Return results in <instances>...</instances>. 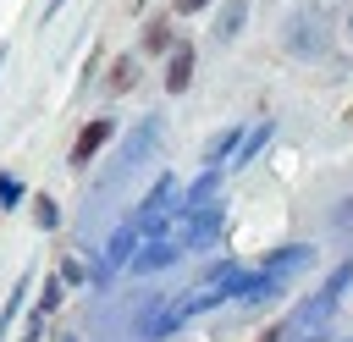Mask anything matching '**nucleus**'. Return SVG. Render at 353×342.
<instances>
[{"label":"nucleus","mask_w":353,"mask_h":342,"mask_svg":"<svg viewBox=\"0 0 353 342\" xmlns=\"http://www.w3.org/2000/svg\"><path fill=\"white\" fill-rule=\"evenodd\" d=\"M347 287H353V254H347V259H336V270H331L314 292H303V298L287 309V331L298 336V331L331 325V320H336V309H342V298H347Z\"/></svg>","instance_id":"f257e3e1"},{"label":"nucleus","mask_w":353,"mask_h":342,"mask_svg":"<svg viewBox=\"0 0 353 342\" xmlns=\"http://www.w3.org/2000/svg\"><path fill=\"white\" fill-rule=\"evenodd\" d=\"M281 50L292 61H331L336 55V28L320 17V6H298L281 17Z\"/></svg>","instance_id":"f03ea898"},{"label":"nucleus","mask_w":353,"mask_h":342,"mask_svg":"<svg viewBox=\"0 0 353 342\" xmlns=\"http://www.w3.org/2000/svg\"><path fill=\"white\" fill-rule=\"evenodd\" d=\"M116 132H121V121H116L110 110L88 116V121L72 132V149H66V171H77V177H83V171H88V165H94V160H99V154L116 143Z\"/></svg>","instance_id":"7ed1b4c3"},{"label":"nucleus","mask_w":353,"mask_h":342,"mask_svg":"<svg viewBox=\"0 0 353 342\" xmlns=\"http://www.w3.org/2000/svg\"><path fill=\"white\" fill-rule=\"evenodd\" d=\"M193 77H199V44H193V39H182V44L160 61V88H165L171 99H182V94L193 88Z\"/></svg>","instance_id":"20e7f679"},{"label":"nucleus","mask_w":353,"mask_h":342,"mask_svg":"<svg viewBox=\"0 0 353 342\" xmlns=\"http://www.w3.org/2000/svg\"><path fill=\"white\" fill-rule=\"evenodd\" d=\"M176 44H182V33H176V17H171V11L143 17V28H138V55H143V61H165Z\"/></svg>","instance_id":"39448f33"},{"label":"nucleus","mask_w":353,"mask_h":342,"mask_svg":"<svg viewBox=\"0 0 353 342\" xmlns=\"http://www.w3.org/2000/svg\"><path fill=\"white\" fill-rule=\"evenodd\" d=\"M138 83H143V55H138V50H121V55H110V66H105V77H99L105 99H127Z\"/></svg>","instance_id":"423d86ee"},{"label":"nucleus","mask_w":353,"mask_h":342,"mask_svg":"<svg viewBox=\"0 0 353 342\" xmlns=\"http://www.w3.org/2000/svg\"><path fill=\"white\" fill-rule=\"evenodd\" d=\"M182 254H188L182 237H143V248L132 254V270H138V276H154V270H171Z\"/></svg>","instance_id":"0eeeda50"},{"label":"nucleus","mask_w":353,"mask_h":342,"mask_svg":"<svg viewBox=\"0 0 353 342\" xmlns=\"http://www.w3.org/2000/svg\"><path fill=\"white\" fill-rule=\"evenodd\" d=\"M154 138H160V116H143V121H138V132L121 143V154H116L121 165L110 171V182H116V177H127L132 165H143V154H149V143H154Z\"/></svg>","instance_id":"6e6552de"},{"label":"nucleus","mask_w":353,"mask_h":342,"mask_svg":"<svg viewBox=\"0 0 353 342\" xmlns=\"http://www.w3.org/2000/svg\"><path fill=\"white\" fill-rule=\"evenodd\" d=\"M270 138H276V121H270V116H254V121H248V132H243V143H237V154H232V165H226V171H243V165H254V160H259V154H265V143H270Z\"/></svg>","instance_id":"1a4fd4ad"},{"label":"nucleus","mask_w":353,"mask_h":342,"mask_svg":"<svg viewBox=\"0 0 353 342\" xmlns=\"http://www.w3.org/2000/svg\"><path fill=\"white\" fill-rule=\"evenodd\" d=\"M314 259H320V248H314V243H281V248H270L259 265H265V270H287V276H303Z\"/></svg>","instance_id":"9d476101"},{"label":"nucleus","mask_w":353,"mask_h":342,"mask_svg":"<svg viewBox=\"0 0 353 342\" xmlns=\"http://www.w3.org/2000/svg\"><path fill=\"white\" fill-rule=\"evenodd\" d=\"M248 11H254V0H221V6H215V22H210V39H215V44H232V39L248 28Z\"/></svg>","instance_id":"9b49d317"},{"label":"nucleus","mask_w":353,"mask_h":342,"mask_svg":"<svg viewBox=\"0 0 353 342\" xmlns=\"http://www.w3.org/2000/svg\"><path fill=\"white\" fill-rule=\"evenodd\" d=\"M33 303V270H22L17 281H11V292H6V303H0V342L11 336V325H17V314Z\"/></svg>","instance_id":"f8f14e48"},{"label":"nucleus","mask_w":353,"mask_h":342,"mask_svg":"<svg viewBox=\"0 0 353 342\" xmlns=\"http://www.w3.org/2000/svg\"><path fill=\"white\" fill-rule=\"evenodd\" d=\"M66 281H61V270H44V287L33 292V303H28V314H44V320H55L61 314V303H66Z\"/></svg>","instance_id":"ddd939ff"},{"label":"nucleus","mask_w":353,"mask_h":342,"mask_svg":"<svg viewBox=\"0 0 353 342\" xmlns=\"http://www.w3.org/2000/svg\"><path fill=\"white\" fill-rule=\"evenodd\" d=\"M243 132H248L243 121L221 127V132H215V138L204 143V165H221V171H226V165H232V154H237V143H243Z\"/></svg>","instance_id":"4468645a"},{"label":"nucleus","mask_w":353,"mask_h":342,"mask_svg":"<svg viewBox=\"0 0 353 342\" xmlns=\"http://www.w3.org/2000/svg\"><path fill=\"white\" fill-rule=\"evenodd\" d=\"M28 215H33L39 232H61V199L55 193H33L28 199Z\"/></svg>","instance_id":"2eb2a0df"},{"label":"nucleus","mask_w":353,"mask_h":342,"mask_svg":"<svg viewBox=\"0 0 353 342\" xmlns=\"http://www.w3.org/2000/svg\"><path fill=\"white\" fill-rule=\"evenodd\" d=\"M33 193H28V182H22V171H0V215H11V210H22Z\"/></svg>","instance_id":"dca6fc26"},{"label":"nucleus","mask_w":353,"mask_h":342,"mask_svg":"<svg viewBox=\"0 0 353 342\" xmlns=\"http://www.w3.org/2000/svg\"><path fill=\"white\" fill-rule=\"evenodd\" d=\"M55 270H61V281H66V287H72V292H77V287H88V265H83V259H77V254H72V248H66V254H61V265H55Z\"/></svg>","instance_id":"f3484780"},{"label":"nucleus","mask_w":353,"mask_h":342,"mask_svg":"<svg viewBox=\"0 0 353 342\" xmlns=\"http://www.w3.org/2000/svg\"><path fill=\"white\" fill-rule=\"evenodd\" d=\"M210 6H215V0H171L165 11H171L176 22H188V17H199V11H210Z\"/></svg>","instance_id":"a211bd4d"},{"label":"nucleus","mask_w":353,"mask_h":342,"mask_svg":"<svg viewBox=\"0 0 353 342\" xmlns=\"http://www.w3.org/2000/svg\"><path fill=\"white\" fill-rule=\"evenodd\" d=\"M99 61H105V55H99V50H94V55H88V61H83V77H77V88H88V83H99V72H105V66H99Z\"/></svg>","instance_id":"6ab92c4d"},{"label":"nucleus","mask_w":353,"mask_h":342,"mask_svg":"<svg viewBox=\"0 0 353 342\" xmlns=\"http://www.w3.org/2000/svg\"><path fill=\"white\" fill-rule=\"evenodd\" d=\"M331 226H336V232H353V199H342V204H336V215H331Z\"/></svg>","instance_id":"aec40b11"},{"label":"nucleus","mask_w":353,"mask_h":342,"mask_svg":"<svg viewBox=\"0 0 353 342\" xmlns=\"http://www.w3.org/2000/svg\"><path fill=\"white\" fill-rule=\"evenodd\" d=\"M254 342H292V331H287V320H276V325H265Z\"/></svg>","instance_id":"412c9836"},{"label":"nucleus","mask_w":353,"mask_h":342,"mask_svg":"<svg viewBox=\"0 0 353 342\" xmlns=\"http://www.w3.org/2000/svg\"><path fill=\"white\" fill-rule=\"evenodd\" d=\"M61 11H66V0H44V6H39V28H50Z\"/></svg>","instance_id":"4be33fe9"},{"label":"nucleus","mask_w":353,"mask_h":342,"mask_svg":"<svg viewBox=\"0 0 353 342\" xmlns=\"http://www.w3.org/2000/svg\"><path fill=\"white\" fill-rule=\"evenodd\" d=\"M55 342H77V331H55Z\"/></svg>","instance_id":"5701e85b"},{"label":"nucleus","mask_w":353,"mask_h":342,"mask_svg":"<svg viewBox=\"0 0 353 342\" xmlns=\"http://www.w3.org/2000/svg\"><path fill=\"white\" fill-rule=\"evenodd\" d=\"M6 55H11V44H0V72H6Z\"/></svg>","instance_id":"b1692460"},{"label":"nucleus","mask_w":353,"mask_h":342,"mask_svg":"<svg viewBox=\"0 0 353 342\" xmlns=\"http://www.w3.org/2000/svg\"><path fill=\"white\" fill-rule=\"evenodd\" d=\"M342 28H347V44H353V11H347V22H342Z\"/></svg>","instance_id":"393cba45"},{"label":"nucleus","mask_w":353,"mask_h":342,"mask_svg":"<svg viewBox=\"0 0 353 342\" xmlns=\"http://www.w3.org/2000/svg\"><path fill=\"white\" fill-rule=\"evenodd\" d=\"M347 127H353V105H347Z\"/></svg>","instance_id":"a878e982"},{"label":"nucleus","mask_w":353,"mask_h":342,"mask_svg":"<svg viewBox=\"0 0 353 342\" xmlns=\"http://www.w3.org/2000/svg\"><path fill=\"white\" fill-rule=\"evenodd\" d=\"M342 342H353V336H342Z\"/></svg>","instance_id":"bb28decb"}]
</instances>
